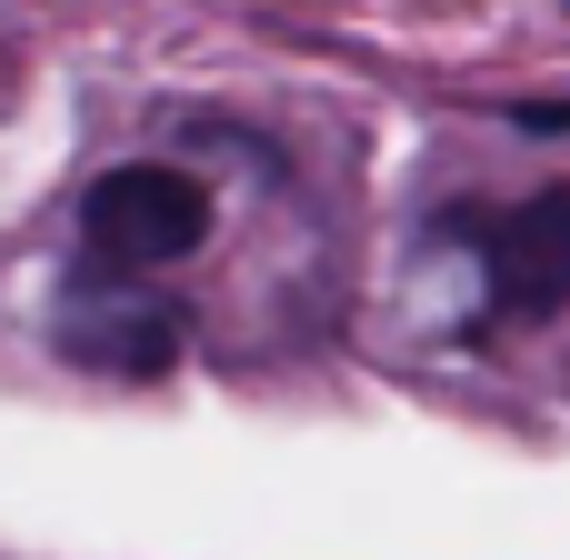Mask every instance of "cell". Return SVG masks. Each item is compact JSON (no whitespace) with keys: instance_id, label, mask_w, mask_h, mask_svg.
I'll list each match as a JSON object with an SVG mask.
<instances>
[{"instance_id":"cell-1","label":"cell","mask_w":570,"mask_h":560,"mask_svg":"<svg viewBox=\"0 0 570 560\" xmlns=\"http://www.w3.org/2000/svg\"><path fill=\"white\" fill-rule=\"evenodd\" d=\"M80 240L100 271H160V261H190L210 240V190L190 170H160V160H130L110 180H90L80 200Z\"/></svg>"},{"instance_id":"cell-2","label":"cell","mask_w":570,"mask_h":560,"mask_svg":"<svg viewBox=\"0 0 570 560\" xmlns=\"http://www.w3.org/2000/svg\"><path fill=\"white\" fill-rule=\"evenodd\" d=\"M491 301H501L511 321L570 311V190L521 200V210L491 230Z\"/></svg>"},{"instance_id":"cell-3","label":"cell","mask_w":570,"mask_h":560,"mask_svg":"<svg viewBox=\"0 0 570 560\" xmlns=\"http://www.w3.org/2000/svg\"><path fill=\"white\" fill-rule=\"evenodd\" d=\"M50 341H60V361H80V371L150 381V371L180 361V311H160V301H70Z\"/></svg>"},{"instance_id":"cell-4","label":"cell","mask_w":570,"mask_h":560,"mask_svg":"<svg viewBox=\"0 0 570 560\" xmlns=\"http://www.w3.org/2000/svg\"><path fill=\"white\" fill-rule=\"evenodd\" d=\"M511 120H521V130H570V100H521Z\"/></svg>"}]
</instances>
